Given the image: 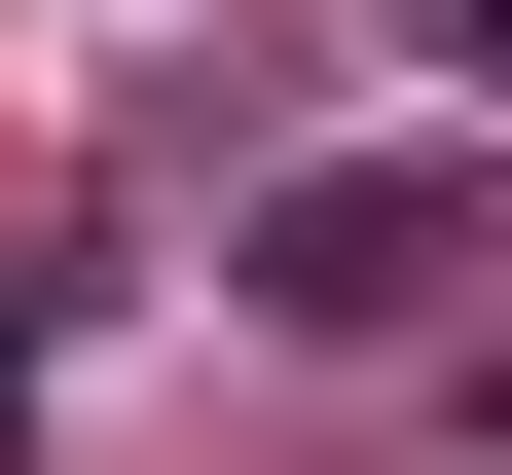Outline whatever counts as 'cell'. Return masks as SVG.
<instances>
[{
	"instance_id": "obj_1",
	"label": "cell",
	"mask_w": 512,
	"mask_h": 475,
	"mask_svg": "<svg viewBox=\"0 0 512 475\" xmlns=\"http://www.w3.org/2000/svg\"><path fill=\"white\" fill-rule=\"evenodd\" d=\"M439 256H476V183H439V147H330V183H256V329H439Z\"/></svg>"
},
{
	"instance_id": "obj_2",
	"label": "cell",
	"mask_w": 512,
	"mask_h": 475,
	"mask_svg": "<svg viewBox=\"0 0 512 475\" xmlns=\"http://www.w3.org/2000/svg\"><path fill=\"white\" fill-rule=\"evenodd\" d=\"M403 37H439V74H476V110H512V0H403Z\"/></svg>"
},
{
	"instance_id": "obj_3",
	"label": "cell",
	"mask_w": 512,
	"mask_h": 475,
	"mask_svg": "<svg viewBox=\"0 0 512 475\" xmlns=\"http://www.w3.org/2000/svg\"><path fill=\"white\" fill-rule=\"evenodd\" d=\"M0 439H37V293H0Z\"/></svg>"
}]
</instances>
